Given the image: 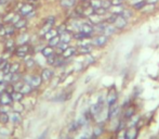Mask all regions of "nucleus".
I'll list each match as a JSON object with an SVG mask.
<instances>
[{"label": "nucleus", "mask_w": 159, "mask_h": 139, "mask_svg": "<svg viewBox=\"0 0 159 139\" xmlns=\"http://www.w3.org/2000/svg\"><path fill=\"white\" fill-rule=\"evenodd\" d=\"M0 24H1V18H0Z\"/></svg>", "instance_id": "nucleus-60"}, {"label": "nucleus", "mask_w": 159, "mask_h": 139, "mask_svg": "<svg viewBox=\"0 0 159 139\" xmlns=\"http://www.w3.org/2000/svg\"><path fill=\"white\" fill-rule=\"evenodd\" d=\"M117 18H118V15H116V14H113L112 13L107 19H106V22H107V24H114V23L116 22Z\"/></svg>", "instance_id": "nucleus-39"}, {"label": "nucleus", "mask_w": 159, "mask_h": 139, "mask_svg": "<svg viewBox=\"0 0 159 139\" xmlns=\"http://www.w3.org/2000/svg\"><path fill=\"white\" fill-rule=\"evenodd\" d=\"M133 114H134V109H133L132 107H129L128 109H125V119L132 117Z\"/></svg>", "instance_id": "nucleus-33"}, {"label": "nucleus", "mask_w": 159, "mask_h": 139, "mask_svg": "<svg viewBox=\"0 0 159 139\" xmlns=\"http://www.w3.org/2000/svg\"><path fill=\"white\" fill-rule=\"evenodd\" d=\"M21 19V16H20V14H14V16H13V19H12V21H11V23L12 24H15L16 22H18V20Z\"/></svg>", "instance_id": "nucleus-51"}, {"label": "nucleus", "mask_w": 159, "mask_h": 139, "mask_svg": "<svg viewBox=\"0 0 159 139\" xmlns=\"http://www.w3.org/2000/svg\"><path fill=\"white\" fill-rule=\"evenodd\" d=\"M46 23H48V24H50V25L53 26L54 23H55V18H54V16H49V18L46 20Z\"/></svg>", "instance_id": "nucleus-48"}, {"label": "nucleus", "mask_w": 159, "mask_h": 139, "mask_svg": "<svg viewBox=\"0 0 159 139\" xmlns=\"http://www.w3.org/2000/svg\"><path fill=\"white\" fill-rule=\"evenodd\" d=\"M75 53H76V49H75L74 47H67L65 50H64V51H63L62 57L64 59H67V58H70V57H73Z\"/></svg>", "instance_id": "nucleus-12"}, {"label": "nucleus", "mask_w": 159, "mask_h": 139, "mask_svg": "<svg viewBox=\"0 0 159 139\" xmlns=\"http://www.w3.org/2000/svg\"><path fill=\"white\" fill-rule=\"evenodd\" d=\"M90 7L94 10L102 7V0H90Z\"/></svg>", "instance_id": "nucleus-25"}, {"label": "nucleus", "mask_w": 159, "mask_h": 139, "mask_svg": "<svg viewBox=\"0 0 159 139\" xmlns=\"http://www.w3.org/2000/svg\"><path fill=\"white\" fill-rule=\"evenodd\" d=\"M52 75H53V72H52L50 69H45L42 70V72H41V79L45 82H48L52 78Z\"/></svg>", "instance_id": "nucleus-11"}, {"label": "nucleus", "mask_w": 159, "mask_h": 139, "mask_svg": "<svg viewBox=\"0 0 159 139\" xmlns=\"http://www.w3.org/2000/svg\"><path fill=\"white\" fill-rule=\"evenodd\" d=\"M9 121H10V115L8 114V113H6V112L1 113V115H0V122L3 123V124H7Z\"/></svg>", "instance_id": "nucleus-32"}, {"label": "nucleus", "mask_w": 159, "mask_h": 139, "mask_svg": "<svg viewBox=\"0 0 159 139\" xmlns=\"http://www.w3.org/2000/svg\"><path fill=\"white\" fill-rule=\"evenodd\" d=\"M102 109H103V102H102V99H100V101H97V103H94L93 106L91 107L90 113L93 115H97L101 113Z\"/></svg>", "instance_id": "nucleus-8"}, {"label": "nucleus", "mask_w": 159, "mask_h": 139, "mask_svg": "<svg viewBox=\"0 0 159 139\" xmlns=\"http://www.w3.org/2000/svg\"><path fill=\"white\" fill-rule=\"evenodd\" d=\"M102 133H103V128H102V127H95V128H94V134H95V136H99V135H101Z\"/></svg>", "instance_id": "nucleus-49"}, {"label": "nucleus", "mask_w": 159, "mask_h": 139, "mask_svg": "<svg viewBox=\"0 0 159 139\" xmlns=\"http://www.w3.org/2000/svg\"><path fill=\"white\" fill-rule=\"evenodd\" d=\"M79 126H78V124H77V122L74 121V122H72V124H70V132H75V130H77V128Z\"/></svg>", "instance_id": "nucleus-46"}, {"label": "nucleus", "mask_w": 159, "mask_h": 139, "mask_svg": "<svg viewBox=\"0 0 159 139\" xmlns=\"http://www.w3.org/2000/svg\"><path fill=\"white\" fill-rule=\"evenodd\" d=\"M46 136H47V132H45V133H42V134L39 136V138L38 139H46Z\"/></svg>", "instance_id": "nucleus-57"}, {"label": "nucleus", "mask_w": 159, "mask_h": 139, "mask_svg": "<svg viewBox=\"0 0 159 139\" xmlns=\"http://www.w3.org/2000/svg\"><path fill=\"white\" fill-rule=\"evenodd\" d=\"M90 21H91V23H93V24H99V23H101V19H100V15H97V14H93V15L90 16Z\"/></svg>", "instance_id": "nucleus-36"}, {"label": "nucleus", "mask_w": 159, "mask_h": 139, "mask_svg": "<svg viewBox=\"0 0 159 139\" xmlns=\"http://www.w3.org/2000/svg\"><path fill=\"white\" fill-rule=\"evenodd\" d=\"M60 38H61V41L62 43H65V44H68L70 40H72L73 36H72V34L70 33V32H64V33H62L60 35Z\"/></svg>", "instance_id": "nucleus-13"}, {"label": "nucleus", "mask_w": 159, "mask_h": 139, "mask_svg": "<svg viewBox=\"0 0 159 139\" xmlns=\"http://www.w3.org/2000/svg\"><path fill=\"white\" fill-rule=\"evenodd\" d=\"M68 139H72V138H68Z\"/></svg>", "instance_id": "nucleus-62"}, {"label": "nucleus", "mask_w": 159, "mask_h": 139, "mask_svg": "<svg viewBox=\"0 0 159 139\" xmlns=\"http://www.w3.org/2000/svg\"><path fill=\"white\" fill-rule=\"evenodd\" d=\"M125 139H137V129L134 127V126H133V127H130L125 133Z\"/></svg>", "instance_id": "nucleus-10"}, {"label": "nucleus", "mask_w": 159, "mask_h": 139, "mask_svg": "<svg viewBox=\"0 0 159 139\" xmlns=\"http://www.w3.org/2000/svg\"><path fill=\"white\" fill-rule=\"evenodd\" d=\"M13 109H14V111H15V112H18V113H20L21 111H22L23 109H24V107H23V106H14Z\"/></svg>", "instance_id": "nucleus-53"}, {"label": "nucleus", "mask_w": 159, "mask_h": 139, "mask_svg": "<svg viewBox=\"0 0 159 139\" xmlns=\"http://www.w3.org/2000/svg\"><path fill=\"white\" fill-rule=\"evenodd\" d=\"M50 29H52V25H50V24H48V23H46V24L42 26V28H41L40 35H41V36H45L46 34H47L48 32L50 31Z\"/></svg>", "instance_id": "nucleus-31"}, {"label": "nucleus", "mask_w": 159, "mask_h": 139, "mask_svg": "<svg viewBox=\"0 0 159 139\" xmlns=\"http://www.w3.org/2000/svg\"><path fill=\"white\" fill-rule=\"evenodd\" d=\"M53 53H54V49H53V47H51V46L45 47L42 50H41V54H42L43 57H46V58H48V57L52 56Z\"/></svg>", "instance_id": "nucleus-15"}, {"label": "nucleus", "mask_w": 159, "mask_h": 139, "mask_svg": "<svg viewBox=\"0 0 159 139\" xmlns=\"http://www.w3.org/2000/svg\"><path fill=\"white\" fill-rule=\"evenodd\" d=\"M56 31H58V33L61 35V34L64 33V32H67V26H66V24H62L56 28Z\"/></svg>", "instance_id": "nucleus-43"}, {"label": "nucleus", "mask_w": 159, "mask_h": 139, "mask_svg": "<svg viewBox=\"0 0 159 139\" xmlns=\"http://www.w3.org/2000/svg\"><path fill=\"white\" fill-rule=\"evenodd\" d=\"M145 5H146V1L144 0V1H141V2L137 3V5H134V6H133V8H134V9H137V10H142Z\"/></svg>", "instance_id": "nucleus-44"}, {"label": "nucleus", "mask_w": 159, "mask_h": 139, "mask_svg": "<svg viewBox=\"0 0 159 139\" xmlns=\"http://www.w3.org/2000/svg\"><path fill=\"white\" fill-rule=\"evenodd\" d=\"M56 35H58V31H56V29H50V31L48 32V33L46 34L43 37H45L46 39H48V40H49V39H51L52 37L56 36Z\"/></svg>", "instance_id": "nucleus-29"}, {"label": "nucleus", "mask_w": 159, "mask_h": 139, "mask_svg": "<svg viewBox=\"0 0 159 139\" xmlns=\"http://www.w3.org/2000/svg\"><path fill=\"white\" fill-rule=\"evenodd\" d=\"M91 35H87V34H83L82 32H78V33H75L73 35V38L77 39V40H83L85 38H89Z\"/></svg>", "instance_id": "nucleus-16"}, {"label": "nucleus", "mask_w": 159, "mask_h": 139, "mask_svg": "<svg viewBox=\"0 0 159 139\" xmlns=\"http://www.w3.org/2000/svg\"><path fill=\"white\" fill-rule=\"evenodd\" d=\"M106 23H103V22H101V23H99V24H97L95 25V27H94V31H97V33H103L104 32V29H105V27H106Z\"/></svg>", "instance_id": "nucleus-30"}, {"label": "nucleus", "mask_w": 159, "mask_h": 139, "mask_svg": "<svg viewBox=\"0 0 159 139\" xmlns=\"http://www.w3.org/2000/svg\"><path fill=\"white\" fill-rule=\"evenodd\" d=\"M26 25H27V21L25 20V19H20V20L14 24V27H15V29H21V28H24Z\"/></svg>", "instance_id": "nucleus-21"}, {"label": "nucleus", "mask_w": 159, "mask_h": 139, "mask_svg": "<svg viewBox=\"0 0 159 139\" xmlns=\"http://www.w3.org/2000/svg\"><path fill=\"white\" fill-rule=\"evenodd\" d=\"M113 6H121L123 3V0H110Z\"/></svg>", "instance_id": "nucleus-50"}, {"label": "nucleus", "mask_w": 159, "mask_h": 139, "mask_svg": "<svg viewBox=\"0 0 159 139\" xmlns=\"http://www.w3.org/2000/svg\"><path fill=\"white\" fill-rule=\"evenodd\" d=\"M14 31H15L14 25H9L8 27H6V36H12L14 34Z\"/></svg>", "instance_id": "nucleus-34"}, {"label": "nucleus", "mask_w": 159, "mask_h": 139, "mask_svg": "<svg viewBox=\"0 0 159 139\" xmlns=\"http://www.w3.org/2000/svg\"><path fill=\"white\" fill-rule=\"evenodd\" d=\"M141 1H144V0H130V3L132 6H134V5H137V3L141 2Z\"/></svg>", "instance_id": "nucleus-56"}, {"label": "nucleus", "mask_w": 159, "mask_h": 139, "mask_svg": "<svg viewBox=\"0 0 159 139\" xmlns=\"http://www.w3.org/2000/svg\"><path fill=\"white\" fill-rule=\"evenodd\" d=\"M60 43H61L60 35H56V36L52 37L51 39H49V46H51V47H53V48L56 47Z\"/></svg>", "instance_id": "nucleus-18"}, {"label": "nucleus", "mask_w": 159, "mask_h": 139, "mask_svg": "<svg viewBox=\"0 0 159 139\" xmlns=\"http://www.w3.org/2000/svg\"><path fill=\"white\" fill-rule=\"evenodd\" d=\"M11 97L13 99V101H21L23 99V94L21 91H13L11 94Z\"/></svg>", "instance_id": "nucleus-27"}, {"label": "nucleus", "mask_w": 159, "mask_h": 139, "mask_svg": "<svg viewBox=\"0 0 159 139\" xmlns=\"http://www.w3.org/2000/svg\"><path fill=\"white\" fill-rule=\"evenodd\" d=\"M154 9H155V5H149V3H146L141 11H143V12H152Z\"/></svg>", "instance_id": "nucleus-40"}, {"label": "nucleus", "mask_w": 159, "mask_h": 139, "mask_svg": "<svg viewBox=\"0 0 159 139\" xmlns=\"http://www.w3.org/2000/svg\"><path fill=\"white\" fill-rule=\"evenodd\" d=\"M116 100H117V92L115 89H110V91L108 92L107 95V104L108 106H113L116 103Z\"/></svg>", "instance_id": "nucleus-9"}, {"label": "nucleus", "mask_w": 159, "mask_h": 139, "mask_svg": "<svg viewBox=\"0 0 159 139\" xmlns=\"http://www.w3.org/2000/svg\"><path fill=\"white\" fill-rule=\"evenodd\" d=\"M56 59H58V54H55V53H53V54H52V56L48 57V58H47V62H48V64H50V65H54V63H55Z\"/></svg>", "instance_id": "nucleus-35"}, {"label": "nucleus", "mask_w": 159, "mask_h": 139, "mask_svg": "<svg viewBox=\"0 0 159 139\" xmlns=\"http://www.w3.org/2000/svg\"><path fill=\"white\" fill-rule=\"evenodd\" d=\"M10 120H11V122H13V123H21V121H22V119H21V116H20V113L15 112V111L11 113Z\"/></svg>", "instance_id": "nucleus-20"}, {"label": "nucleus", "mask_w": 159, "mask_h": 139, "mask_svg": "<svg viewBox=\"0 0 159 139\" xmlns=\"http://www.w3.org/2000/svg\"><path fill=\"white\" fill-rule=\"evenodd\" d=\"M106 12H107V10L104 9V8H99V9H95L94 10V14H97V15H104V14H106Z\"/></svg>", "instance_id": "nucleus-42"}, {"label": "nucleus", "mask_w": 159, "mask_h": 139, "mask_svg": "<svg viewBox=\"0 0 159 139\" xmlns=\"http://www.w3.org/2000/svg\"><path fill=\"white\" fill-rule=\"evenodd\" d=\"M18 77H20V75H18V73H13V74H11V79H10V82H11V83H15V82L18 81Z\"/></svg>", "instance_id": "nucleus-47"}, {"label": "nucleus", "mask_w": 159, "mask_h": 139, "mask_svg": "<svg viewBox=\"0 0 159 139\" xmlns=\"http://www.w3.org/2000/svg\"><path fill=\"white\" fill-rule=\"evenodd\" d=\"M6 45H7V48H8V49H10V48H12V47H13V45H14V41L12 40V39H9V40L7 41V44H6Z\"/></svg>", "instance_id": "nucleus-52"}, {"label": "nucleus", "mask_w": 159, "mask_h": 139, "mask_svg": "<svg viewBox=\"0 0 159 139\" xmlns=\"http://www.w3.org/2000/svg\"><path fill=\"white\" fill-rule=\"evenodd\" d=\"M116 27H115V25H113V24H107L106 25V27H105V29H104V32H103V35H105V36H110V35H113V34L116 32Z\"/></svg>", "instance_id": "nucleus-14"}, {"label": "nucleus", "mask_w": 159, "mask_h": 139, "mask_svg": "<svg viewBox=\"0 0 159 139\" xmlns=\"http://www.w3.org/2000/svg\"><path fill=\"white\" fill-rule=\"evenodd\" d=\"M109 10H110V13L116 14V15H120L123 9L121 6H112V7L109 8Z\"/></svg>", "instance_id": "nucleus-19"}, {"label": "nucleus", "mask_w": 159, "mask_h": 139, "mask_svg": "<svg viewBox=\"0 0 159 139\" xmlns=\"http://www.w3.org/2000/svg\"><path fill=\"white\" fill-rule=\"evenodd\" d=\"M117 112H118V107H117V104L115 103V104L109 107V114H108V117H109V119L114 117L115 115L117 114Z\"/></svg>", "instance_id": "nucleus-24"}, {"label": "nucleus", "mask_w": 159, "mask_h": 139, "mask_svg": "<svg viewBox=\"0 0 159 139\" xmlns=\"http://www.w3.org/2000/svg\"><path fill=\"white\" fill-rule=\"evenodd\" d=\"M158 2V0H146V3H149V5H156Z\"/></svg>", "instance_id": "nucleus-55"}, {"label": "nucleus", "mask_w": 159, "mask_h": 139, "mask_svg": "<svg viewBox=\"0 0 159 139\" xmlns=\"http://www.w3.org/2000/svg\"><path fill=\"white\" fill-rule=\"evenodd\" d=\"M112 1L110 0H102V8L106 10H109V8L112 7Z\"/></svg>", "instance_id": "nucleus-41"}, {"label": "nucleus", "mask_w": 159, "mask_h": 139, "mask_svg": "<svg viewBox=\"0 0 159 139\" xmlns=\"http://www.w3.org/2000/svg\"><path fill=\"white\" fill-rule=\"evenodd\" d=\"M79 31L82 32L83 34H87V35H91V34L94 32V27H93V25H92V23L85 22L81 24V27Z\"/></svg>", "instance_id": "nucleus-7"}, {"label": "nucleus", "mask_w": 159, "mask_h": 139, "mask_svg": "<svg viewBox=\"0 0 159 139\" xmlns=\"http://www.w3.org/2000/svg\"><path fill=\"white\" fill-rule=\"evenodd\" d=\"M121 16H123V18H125L127 20L128 19H130V18H132V15H133V12H132V10H129V9H123L122 10V12H121V14H120Z\"/></svg>", "instance_id": "nucleus-28"}, {"label": "nucleus", "mask_w": 159, "mask_h": 139, "mask_svg": "<svg viewBox=\"0 0 159 139\" xmlns=\"http://www.w3.org/2000/svg\"><path fill=\"white\" fill-rule=\"evenodd\" d=\"M107 41H108L107 36H105V35H100V36L94 37V38L92 39L91 44L93 46H97V47H103V46H105L106 44H107Z\"/></svg>", "instance_id": "nucleus-1"}, {"label": "nucleus", "mask_w": 159, "mask_h": 139, "mask_svg": "<svg viewBox=\"0 0 159 139\" xmlns=\"http://www.w3.org/2000/svg\"><path fill=\"white\" fill-rule=\"evenodd\" d=\"M12 99L11 94H8V92H2V94H0V103H1V106H11Z\"/></svg>", "instance_id": "nucleus-3"}, {"label": "nucleus", "mask_w": 159, "mask_h": 139, "mask_svg": "<svg viewBox=\"0 0 159 139\" xmlns=\"http://www.w3.org/2000/svg\"><path fill=\"white\" fill-rule=\"evenodd\" d=\"M34 13V6L31 3H24L20 9V14L23 16H29Z\"/></svg>", "instance_id": "nucleus-2"}, {"label": "nucleus", "mask_w": 159, "mask_h": 139, "mask_svg": "<svg viewBox=\"0 0 159 139\" xmlns=\"http://www.w3.org/2000/svg\"><path fill=\"white\" fill-rule=\"evenodd\" d=\"M28 39H29L28 35H27V34H23V35L20 36V38H18V44L24 45V44H26V41H28Z\"/></svg>", "instance_id": "nucleus-37"}, {"label": "nucleus", "mask_w": 159, "mask_h": 139, "mask_svg": "<svg viewBox=\"0 0 159 139\" xmlns=\"http://www.w3.org/2000/svg\"><path fill=\"white\" fill-rule=\"evenodd\" d=\"M68 44H65V43H62V41H61L60 44H58V46H56V53L58 54H62L63 53V51H64V50L66 49V48L68 47Z\"/></svg>", "instance_id": "nucleus-22"}, {"label": "nucleus", "mask_w": 159, "mask_h": 139, "mask_svg": "<svg viewBox=\"0 0 159 139\" xmlns=\"http://www.w3.org/2000/svg\"><path fill=\"white\" fill-rule=\"evenodd\" d=\"M82 1H85V0H82Z\"/></svg>", "instance_id": "nucleus-61"}, {"label": "nucleus", "mask_w": 159, "mask_h": 139, "mask_svg": "<svg viewBox=\"0 0 159 139\" xmlns=\"http://www.w3.org/2000/svg\"><path fill=\"white\" fill-rule=\"evenodd\" d=\"M76 3V0H61V6L64 8H72Z\"/></svg>", "instance_id": "nucleus-17"}, {"label": "nucleus", "mask_w": 159, "mask_h": 139, "mask_svg": "<svg viewBox=\"0 0 159 139\" xmlns=\"http://www.w3.org/2000/svg\"><path fill=\"white\" fill-rule=\"evenodd\" d=\"M31 89H33V87H31L29 84H23V86H22V88H21V90L20 91L22 92L23 95H26V94H29V92L31 91Z\"/></svg>", "instance_id": "nucleus-26"}, {"label": "nucleus", "mask_w": 159, "mask_h": 139, "mask_svg": "<svg viewBox=\"0 0 159 139\" xmlns=\"http://www.w3.org/2000/svg\"><path fill=\"white\" fill-rule=\"evenodd\" d=\"M13 16H14V13H11V12H10V13H8L7 15L3 18V21H5V22H7V23H11Z\"/></svg>", "instance_id": "nucleus-45"}, {"label": "nucleus", "mask_w": 159, "mask_h": 139, "mask_svg": "<svg viewBox=\"0 0 159 139\" xmlns=\"http://www.w3.org/2000/svg\"><path fill=\"white\" fill-rule=\"evenodd\" d=\"M114 25L117 29H123L127 25H128V20L125 18H123V16L118 15V18H117L116 22L114 23Z\"/></svg>", "instance_id": "nucleus-6"}, {"label": "nucleus", "mask_w": 159, "mask_h": 139, "mask_svg": "<svg viewBox=\"0 0 159 139\" xmlns=\"http://www.w3.org/2000/svg\"><path fill=\"white\" fill-rule=\"evenodd\" d=\"M8 3V0H0V6H6Z\"/></svg>", "instance_id": "nucleus-58"}, {"label": "nucleus", "mask_w": 159, "mask_h": 139, "mask_svg": "<svg viewBox=\"0 0 159 139\" xmlns=\"http://www.w3.org/2000/svg\"><path fill=\"white\" fill-rule=\"evenodd\" d=\"M0 115H1V113H0Z\"/></svg>", "instance_id": "nucleus-63"}, {"label": "nucleus", "mask_w": 159, "mask_h": 139, "mask_svg": "<svg viewBox=\"0 0 159 139\" xmlns=\"http://www.w3.org/2000/svg\"><path fill=\"white\" fill-rule=\"evenodd\" d=\"M26 65L28 67L33 66V65H34V60H33V59H29V60H27L26 61Z\"/></svg>", "instance_id": "nucleus-54"}, {"label": "nucleus", "mask_w": 159, "mask_h": 139, "mask_svg": "<svg viewBox=\"0 0 159 139\" xmlns=\"http://www.w3.org/2000/svg\"><path fill=\"white\" fill-rule=\"evenodd\" d=\"M28 1H36V0H28Z\"/></svg>", "instance_id": "nucleus-59"}, {"label": "nucleus", "mask_w": 159, "mask_h": 139, "mask_svg": "<svg viewBox=\"0 0 159 139\" xmlns=\"http://www.w3.org/2000/svg\"><path fill=\"white\" fill-rule=\"evenodd\" d=\"M28 51H29V46L24 44V45H21L20 47L15 50V54L18 58H25V57L27 56V53H28Z\"/></svg>", "instance_id": "nucleus-5"}, {"label": "nucleus", "mask_w": 159, "mask_h": 139, "mask_svg": "<svg viewBox=\"0 0 159 139\" xmlns=\"http://www.w3.org/2000/svg\"><path fill=\"white\" fill-rule=\"evenodd\" d=\"M18 70H20V64H18V63H13V64H11V66H10V73H11V74L18 73Z\"/></svg>", "instance_id": "nucleus-38"}, {"label": "nucleus", "mask_w": 159, "mask_h": 139, "mask_svg": "<svg viewBox=\"0 0 159 139\" xmlns=\"http://www.w3.org/2000/svg\"><path fill=\"white\" fill-rule=\"evenodd\" d=\"M26 82L31 87H38L41 84V82H42V79H41V77L37 76V75H33V76L26 77Z\"/></svg>", "instance_id": "nucleus-4"}, {"label": "nucleus", "mask_w": 159, "mask_h": 139, "mask_svg": "<svg viewBox=\"0 0 159 139\" xmlns=\"http://www.w3.org/2000/svg\"><path fill=\"white\" fill-rule=\"evenodd\" d=\"M78 52L81 54H88L91 52V48L89 47V45H81L78 49Z\"/></svg>", "instance_id": "nucleus-23"}]
</instances>
